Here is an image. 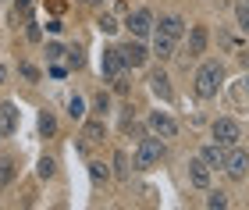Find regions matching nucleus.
<instances>
[{"label":"nucleus","mask_w":249,"mask_h":210,"mask_svg":"<svg viewBox=\"0 0 249 210\" xmlns=\"http://www.w3.org/2000/svg\"><path fill=\"white\" fill-rule=\"evenodd\" d=\"M160 32H167L171 39H178L185 32V21L178 18V15H167V18H160Z\"/></svg>","instance_id":"16"},{"label":"nucleus","mask_w":249,"mask_h":210,"mask_svg":"<svg viewBox=\"0 0 249 210\" xmlns=\"http://www.w3.org/2000/svg\"><path fill=\"white\" fill-rule=\"evenodd\" d=\"M107 136V125H104V118H96V121H86V128H82V139L86 142H100Z\"/></svg>","instance_id":"15"},{"label":"nucleus","mask_w":249,"mask_h":210,"mask_svg":"<svg viewBox=\"0 0 249 210\" xmlns=\"http://www.w3.org/2000/svg\"><path fill=\"white\" fill-rule=\"evenodd\" d=\"M199 157H203V164H207V168H224V157H228V153L221 150V142H207Z\"/></svg>","instance_id":"12"},{"label":"nucleus","mask_w":249,"mask_h":210,"mask_svg":"<svg viewBox=\"0 0 249 210\" xmlns=\"http://www.w3.org/2000/svg\"><path fill=\"white\" fill-rule=\"evenodd\" d=\"M235 18H239V29L249 32V4H239V7H235Z\"/></svg>","instance_id":"24"},{"label":"nucleus","mask_w":249,"mask_h":210,"mask_svg":"<svg viewBox=\"0 0 249 210\" xmlns=\"http://www.w3.org/2000/svg\"><path fill=\"white\" fill-rule=\"evenodd\" d=\"M53 132H57V121H53L50 110H43L39 114V136H53Z\"/></svg>","instance_id":"18"},{"label":"nucleus","mask_w":249,"mask_h":210,"mask_svg":"<svg viewBox=\"0 0 249 210\" xmlns=\"http://www.w3.org/2000/svg\"><path fill=\"white\" fill-rule=\"evenodd\" d=\"M64 53H68V64H71V68H82V64H86V53L78 50V47H71V50H64Z\"/></svg>","instance_id":"23"},{"label":"nucleus","mask_w":249,"mask_h":210,"mask_svg":"<svg viewBox=\"0 0 249 210\" xmlns=\"http://www.w3.org/2000/svg\"><path fill=\"white\" fill-rule=\"evenodd\" d=\"M121 50V61H124V68H142L146 64V57H150V50L142 47V43H124V47H118Z\"/></svg>","instance_id":"6"},{"label":"nucleus","mask_w":249,"mask_h":210,"mask_svg":"<svg viewBox=\"0 0 249 210\" xmlns=\"http://www.w3.org/2000/svg\"><path fill=\"white\" fill-rule=\"evenodd\" d=\"M96 25H100V32L114 36V32H118V18H114V15H100V18H96Z\"/></svg>","instance_id":"19"},{"label":"nucleus","mask_w":249,"mask_h":210,"mask_svg":"<svg viewBox=\"0 0 249 210\" xmlns=\"http://www.w3.org/2000/svg\"><path fill=\"white\" fill-rule=\"evenodd\" d=\"M189 182L196 185V189H210V168L203 164V157H196L189 164Z\"/></svg>","instance_id":"9"},{"label":"nucleus","mask_w":249,"mask_h":210,"mask_svg":"<svg viewBox=\"0 0 249 210\" xmlns=\"http://www.w3.org/2000/svg\"><path fill=\"white\" fill-rule=\"evenodd\" d=\"M68 114H71L75 121H82V118H86V104H82V96H71V100H68Z\"/></svg>","instance_id":"20"},{"label":"nucleus","mask_w":249,"mask_h":210,"mask_svg":"<svg viewBox=\"0 0 249 210\" xmlns=\"http://www.w3.org/2000/svg\"><path fill=\"white\" fill-rule=\"evenodd\" d=\"M15 182V160H0V189H7V185Z\"/></svg>","instance_id":"17"},{"label":"nucleus","mask_w":249,"mask_h":210,"mask_svg":"<svg viewBox=\"0 0 249 210\" xmlns=\"http://www.w3.org/2000/svg\"><path fill=\"white\" fill-rule=\"evenodd\" d=\"M239 139H242L239 121H231V118H217V121H213V142H221V146H235Z\"/></svg>","instance_id":"4"},{"label":"nucleus","mask_w":249,"mask_h":210,"mask_svg":"<svg viewBox=\"0 0 249 210\" xmlns=\"http://www.w3.org/2000/svg\"><path fill=\"white\" fill-rule=\"evenodd\" d=\"M150 89H153V96H160L164 104L175 100V89H171V82H167L164 71H153V75H150Z\"/></svg>","instance_id":"10"},{"label":"nucleus","mask_w":249,"mask_h":210,"mask_svg":"<svg viewBox=\"0 0 249 210\" xmlns=\"http://www.w3.org/2000/svg\"><path fill=\"white\" fill-rule=\"evenodd\" d=\"M100 71H104V79H107V82L121 79V71H124V61H121V50H118V47L104 50V61H100Z\"/></svg>","instance_id":"5"},{"label":"nucleus","mask_w":249,"mask_h":210,"mask_svg":"<svg viewBox=\"0 0 249 210\" xmlns=\"http://www.w3.org/2000/svg\"><path fill=\"white\" fill-rule=\"evenodd\" d=\"M7 79V68H4V64H0V82H4Z\"/></svg>","instance_id":"30"},{"label":"nucleus","mask_w":249,"mask_h":210,"mask_svg":"<svg viewBox=\"0 0 249 210\" xmlns=\"http://www.w3.org/2000/svg\"><path fill=\"white\" fill-rule=\"evenodd\" d=\"M53 171H57V164H53L50 157H43L39 160V178H53Z\"/></svg>","instance_id":"25"},{"label":"nucleus","mask_w":249,"mask_h":210,"mask_svg":"<svg viewBox=\"0 0 249 210\" xmlns=\"http://www.w3.org/2000/svg\"><path fill=\"white\" fill-rule=\"evenodd\" d=\"M160 157H164V139L150 136V139L139 142V150H135V168H139V171H150L153 164H160Z\"/></svg>","instance_id":"2"},{"label":"nucleus","mask_w":249,"mask_h":210,"mask_svg":"<svg viewBox=\"0 0 249 210\" xmlns=\"http://www.w3.org/2000/svg\"><path fill=\"white\" fill-rule=\"evenodd\" d=\"M153 29V15L150 11H135V15H128V32L132 36H150Z\"/></svg>","instance_id":"8"},{"label":"nucleus","mask_w":249,"mask_h":210,"mask_svg":"<svg viewBox=\"0 0 249 210\" xmlns=\"http://www.w3.org/2000/svg\"><path fill=\"white\" fill-rule=\"evenodd\" d=\"M224 171H228L231 178H246V175H249V153L246 150L228 153V157H224Z\"/></svg>","instance_id":"7"},{"label":"nucleus","mask_w":249,"mask_h":210,"mask_svg":"<svg viewBox=\"0 0 249 210\" xmlns=\"http://www.w3.org/2000/svg\"><path fill=\"white\" fill-rule=\"evenodd\" d=\"M47 57H50V61H61V57H64V47H61V43H50V47H47Z\"/></svg>","instance_id":"26"},{"label":"nucleus","mask_w":249,"mask_h":210,"mask_svg":"<svg viewBox=\"0 0 249 210\" xmlns=\"http://www.w3.org/2000/svg\"><path fill=\"white\" fill-rule=\"evenodd\" d=\"M153 57H160V61L175 57V39L167 36V32H160V29H157V36H153Z\"/></svg>","instance_id":"11"},{"label":"nucleus","mask_w":249,"mask_h":210,"mask_svg":"<svg viewBox=\"0 0 249 210\" xmlns=\"http://www.w3.org/2000/svg\"><path fill=\"white\" fill-rule=\"evenodd\" d=\"M15 128H18V107L15 104H0V132L11 136Z\"/></svg>","instance_id":"13"},{"label":"nucleus","mask_w":249,"mask_h":210,"mask_svg":"<svg viewBox=\"0 0 249 210\" xmlns=\"http://www.w3.org/2000/svg\"><path fill=\"white\" fill-rule=\"evenodd\" d=\"M93 107H96V114H100V118H104V114H107V107H110V100H107V96H104V93H100V96H96V100H93Z\"/></svg>","instance_id":"27"},{"label":"nucleus","mask_w":249,"mask_h":210,"mask_svg":"<svg viewBox=\"0 0 249 210\" xmlns=\"http://www.w3.org/2000/svg\"><path fill=\"white\" fill-rule=\"evenodd\" d=\"M146 125H150V136H157V139H175V136H178V121L167 118L164 110H153Z\"/></svg>","instance_id":"3"},{"label":"nucleus","mask_w":249,"mask_h":210,"mask_svg":"<svg viewBox=\"0 0 249 210\" xmlns=\"http://www.w3.org/2000/svg\"><path fill=\"white\" fill-rule=\"evenodd\" d=\"M32 7V0H18V11H29Z\"/></svg>","instance_id":"29"},{"label":"nucleus","mask_w":249,"mask_h":210,"mask_svg":"<svg viewBox=\"0 0 249 210\" xmlns=\"http://www.w3.org/2000/svg\"><path fill=\"white\" fill-rule=\"evenodd\" d=\"M207 207H210V210H221V207H228V196H224L221 189H217V192H210V196H207Z\"/></svg>","instance_id":"22"},{"label":"nucleus","mask_w":249,"mask_h":210,"mask_svg":"<svg viewBox=\"0 0 249 210\" xmlns=\"http://www.w3.org/2000/svg\"><path fill=\"white\" fill-rule=\"evenodd\" d=\"M18 71H21V75H25V79H32V82H36V79H39V71H36V68H32V64H29V61H25V64H18Z\"/></svg>","instance_id":"28"},{"label":"nucleus","mask_w":249,"mask_h":210,"mask_svg":"<svg viewBox=\"0 0 249 210\" xmlns=\"http://www.w3.org/2000/svg\"><path fill=\"white\" fill-rule=\"evenodd\" d=\"M89 175H93V182H107V178H110L107 164H100V160H93V164H89Z\"/></svg>","instance_id":"21"},{"label":"nucleus","mask_w":249,"mask_h":210,"mask_svg":"<svg viewBox=\"0 0 249 210\" xmlns=\"http://www.w3.org/2000/svg\"><path fill=\"white\" fill-rule=\"evenodd\" d=\"M203 50H207V29L196 25V29L189 32V57H199Z\"/></svg>","instance_id":"14"},{"label":"nucleus","mask_w":249,"mask_h":210,"mask_svg":"<svg viewBox=\"0 0 249 210\" xmlns=\"http://www.w3.org/2000/svg\"><path fill=\"white\" fill-rule=\"evenodd\" d=\"M0 136H4V132H0Z\"/></svg>","instance_id":"31"},{"label":"nucleus","mask_w":249,"mask_h":210,"mask_svg":"<svg viewBox=\"0 0 249 210\" xmlns=\"http://www.w3.org/2000/svg\"><path fill=\"white\" fill-rule=\"evenodd\" d=\"M221 82H224V68H221L217 61H207V64H203V68L196 71V96H203V100L217 96Z\"/></svg>","instance_id":"1"}]
</instances>
